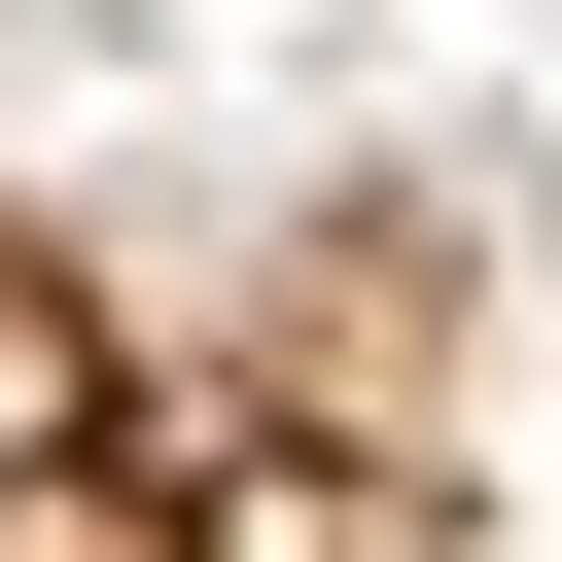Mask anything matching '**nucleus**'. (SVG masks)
Listing matches in <instances>:
<instances>
[{"mask_svg":"<svg viewBox=\"0 0 562 562\" xmlns=\"http://www.w3.org/2000/svg\"><path fill=\"white\" fill-rule=\"evenodd\" d=\"M0 562H351L316 351L105 211H0Z\"/></svg>","mask_w":562,"mask_h":562,"instance_id":"f257e3e1","label":"nucleus"}]
</instances>
